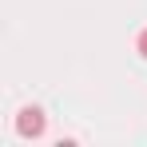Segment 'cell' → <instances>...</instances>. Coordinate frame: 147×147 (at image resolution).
<instances>
[{"instance_id":"cell-2","label":"cell","mask_w":147,"mask_h":147,"mask_svg":"<svg viewBox=\"0 0 147 147\" xmlns=\"http://www.w3.org/2000/svg\"><path fill=\"white\" fill-rule=\"evenodd\" d=\"M135 48H139V56H143V60H147V28H143V32H139V44H135Z\"/></svg>"},{"instance_id":"cell-1","label":"cell","mask_w":147,"mask_h":147,"mask_svg":"<svg viewBox=\"0 0 147 147\" xmlns=\"http://www.w3.org/2000/svg\"><path fill=\"white\" fill-rule=\"evenodd\" d=\"M16 131H20L24 139H40V135H44V111H40V107H24V111L16 115Z\"/></svg>"}]
</instances>
